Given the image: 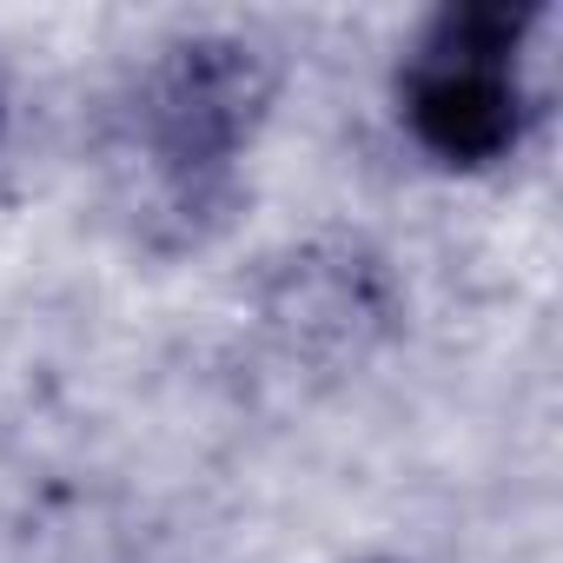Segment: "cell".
Wrapping results in <instances>:
<instances>
[{"label":"cell","mask_w":563,"mask_h":563,"mask_svg":"<svg viewBox=\"0 0 563 563\" xmlns=\"http://www.w3.org/2000/svg\"><path fill=\"white\" fill-rule=\"evenodd\" d=\"M537 0H444L431 8L391 67V113L418 159L438 173H497L510 166L537 120Z\"/></svg>","instance_id":"2"},{"label":"cell","mask_w":563,"mask_h":563,"mask_svg":"<svg viewBox=\"0 0 563 563\" xmlns=\"http://www.w3.org/2000/svg\"><path fill=\"white\" fill-rule=\"evenodd\" d=\"M352 563H405V556H352Z\"/></svg>","instance_id":"5"},{"label":"cell","mask_w":563,"mask_h":563,"mask_svg":"<svg viewBox=\"0 0 563 563\" xmlns=\"http://www.w3.org/2000/svg\"><path fill=\"white\" fill-rule=\"evenodd\" d=\"M286 93V54L252 27L166 34L113 100V212L153 252L212 245L245 206V166Z\"/></svg>","instance_id":"1"},{"label":"cell","mask_w":563,"mask_h":563,"mask_svg":"<svg viewBox=\"0 0 563 563\" xmlns=\"http://www.w3.org/2000/svg\"><path fill=\"white\" fill-rule=\"evenodd\" d=\"M258 319L292 358L358 365L405 325V286L391 258L365 239H306L272 258L258 286Z\"/></svg>","instance_id":"3"},{"label":"cell","mask_w":563,"mask_h":563,"mask_svg":"<svg viewBox=\"0 0 563 563\" xmlns=\"http://www.w3.org/2000/svg\"><path fill=\"white\" fill-rule=\"evenodd\" d=\"M0 133H8V87H0Z\"/></svg>","instance_id":"4"}]
</instances>
